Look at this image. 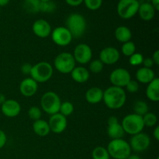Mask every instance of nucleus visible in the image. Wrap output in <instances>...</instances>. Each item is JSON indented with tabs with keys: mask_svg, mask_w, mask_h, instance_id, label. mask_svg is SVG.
I'll use <instances>...</instances> for the list:
<instances>
[{
	"mask_svg": "<svg viewBox=\"0 0 159 159\" xmlns=\"http://www.w3.org/2000/svg\"><path fill=\"white\" fill-rule=\"evenodd\" d=\"M121 51L123 54L126 57H130L132 54L136 52V45L134 42L128 41L124 43L121 48Z\"/></svg>",
	"mask_w": 159,
	"mask_h": 159,
	"instance_id": "2f4dec72",
	"label": "nucleus"
},
{
	"mask_svg": "<svg viewBox=\"0 0 159 159\" xmlns=\"http://www.w3.org/2000/svg\"><path fill=\"white\" fill-rule=\"evenodd\" d=\"M115 37L120 43L130 41L132 38V33L130 28L125 26H120L116 29L114 33Z\"/></svg>",
	"mask_w": 159,
	"mask_h": 159,
	"instance_id": "b1692460",
	"label": "nucleus"
},
{
	"mask_svg": "<svg viewBox=\"0 0 159 159\" xmlns=\"http://www.w3.org/2000/svg\"><path fill=\"white\" fill-rule=\"evenodd\" d=\"M40 2L39 0H24L23 7L28 13H37L40 12Z\"/></svg>",
	"mask_w": 159,
	"mask_h": 159,
	"instance_id": "a878e982",
	"label": "nucleus"
},
{
	"mask_svg": "<svg viewBox=\"0 0 159 159\" xmlns=\"http://www.w3.org/2000/svg\"><path fill=\"white\" fill-rule=\"evenodd\" d=\"M119 123L118 120V118L115 116H111L108 118V120H107V124L108 126L110 125H113V124H116Z\"/></svg>",
	"mask_w": 159,
	"mask_h": 159,
	"instance_id": "79ce46f5",
	"label": "nucleus"
},
{
	"mask_svg": "<svg viewBox=\"0 0 159 159\" xmlns=\"http://www.w3.org/2000/svg\"><path fill=\"white\" fill-rule=\"evenodd\" d=\"M142 65H144V68H152L155 64H154L153 60L152 59V57H147V58H144Z\"/></svg>",
	"mask_w": 159,
	"mask_h": 159,
	"instance_id": "ea45409f",
	"label": "nucleus"
},
{
	"mask_svg": "<svg viewBox=\"0 0 159 159\" xmlns=\"http://www.w3.org/2000/svg\"><path fill=\"white\" fill-rule=\"evenodd\" d=\"M143 122H144V127H153L157 125L158 123V117L156 115L151 112H148L146 114L142 116Z\"/></svg>",
	"mask_w": 159,
	"mask_h": 159,
	"instance_id": "c85d7f7f",
	"label": "nucleus"
},
{
	"mask_svg": "<svg viewBox=\"0 0 159 159\" xmlns=\"http://www.w3.org/2000/svg\"><path fill=\"white\" fill-rule=\"evenodd\" d=\"M151 4L153 6L155 9L156 11L159 10V0H152V3Z\"/></svg>",
	"mask_w": 159,
	"mask_h": 159,
	"instance_id": "a18cd8bd",
	"label": "nucleus"
},
{
	"mask_svg": "<svg viewBox=\"0 0 159 159\" xmlns=\"http://www.w3.org/2000/svg\"><path fill=\"white\" fill-rule=\"evenodd\" d=\"M86 20L85 17L79 13H71L66 20L65 27L69 30L72 37L80 38L86 30Z\"/></svg>",
	"mask_w": 159,
	"mask_h": 159,
	"instance_id": "f03ea898",
	"label": "nucleus"
},
{
	"mask_svg": "<svg viewBox=\"0 0 159 159\" xmlns=\"http://www.w3.org/2000/svg\"><path fill=\"white\" fill-rule=\"evenodd\" d=\"M152 59L153 60V62L155 65H159V51L158 50H157V51H155V52H154Z\"/></svg>",
	"mask_w": 159,
	"mask_h": 159,
	"instance_id": "37998d69",
	"label": "nucleus"
},
{
	"mask_svg": "<svg viewBox=\"0 0 159 159\" xmlns=\"http://www.w3.org/2000/svg\"><path fill=\"white\" fill-rule=\"evenodd\" d=\"M85 6L90 10H97L101 7L102 4V0H83Z\"/></svg>",
	"mask_w": 159,
	"mask_h": 159,
	"instance_id": "c9c22d12",
	"label": "nucleus"
},
{
	"mask_svg": "<svg viewBox=\"0 0 159 159\" xmlns=\"http://www.w3.org/2000/svg\"><path fill=\"white\" fill-rule=\"evenodd\" d=\"M155 78V71L152 68L142 67L140 68L136 72V79L138 82L142 84H148Z\"/></svg>",
	"mask_w": 159,
	"mask_h": 159,
	"instance_id": "6ab92c4d",
	"label": "nucleus"
},
{
	"mask_svg": "<svg viewBox=\"0 0 159 159\" xmlns=\"http://www.w3.org/2000/svg\"><path fill=\"white\" fill-rule=\"evenodd\" d=\"M6 100V96H5L3 93H0V105H2V104Z\"/></svg>",
	"mask_w": 159,
	"mask_h": 159,
	"instance_id": "49530a36",
	"label": "nucleus"
},
{
	"mask_svg": "<svg viewBox=\"0 0 159 159\" xmlns=\"http://www.w3.org/2000/svg\"><path fill=\"white\" fill-rule=\"evenodd\" d=\"M126 89L130 93H136L139 90V83L137 81L130 80L126 85Z\"/></svg>",
	"mask_w": 159,
	"mask_h": 159,
	"instance_id": "e433bc0d",
	"label": "nucleus"
},
{
	"mask_svg": "<svg viewBox=\"0 0 159 159\" xmlns=\"http://www.w3.org/2000/svg\"><path fill=\"white\" fill-rule=\"evenodd\" d=\"M56 9H57V6H56L55 2L51 0L40 2V12L51 13V12H55Z\"/></svg>",
	"mask_w": 159,
	"mask_h": 159,
	"instance_id": "c756f323",
	"label": "nucleus"
},
{
	"mask_svg": "<svg viewBox=\"0 0 159 159\" xmlns=\"http://www.w3.org/2000/svg\"><path fill=\"white\" fill-rule=\"evenodd\" d=\"M103 66L104 65L102 63V61L99 59H98V60H93L92 61H90L89 70L92 73L98 74V73H100L102 71Z\"/></svg>",
	"mask_w": 159,
	"mask_h": 159,
	"instance_id": "473e14b6",
	"label": "nucleus"
},
{
	"mask_svg": "<svg viewBox=\"0 0 159 159\" xmlns=\"http://www.w3.org/2000/svg\"><path fill=\"white\" fill-rule=\"evenodd\" d=\"M127 159H141V157L138 156V155H132L130 154L128 157H127Z\"/></svg>",
	"mask_w": 159,
	"mask_h": 159,
	"instance_id": "de8ad7c7",
	"label": "nucleus"
},
{
	"mask_svg": "<svg viewBox=\"0 0 159 159\" xmlns=\"http://www.w3.org/2000/svg\"><path fill=\"white\" fill-rule=\"evenodd\" d=\"M156 10L150 2H143L140 4L138 13L141 20L144 21H150L155 17Z\"/></svg>",
	"mask_w": 159,
	"mask_h": 159,
	"instance_id": "a211bd4d",
	"label": "nucleus"
},
{
	"mask_svg": "<svg viewBox=\"0 0 159 159\" xmlns=\"http://www.w3.org/2000/svg\"><path fill=\"white\" fill-rule=\"evenodd\" d=\"M61 103V101L58 95L52 91L45 93L40 99L42 110L49 115L59 113Z\"/></svg>",
	"mask_w": 159,
	"mask_h": 159,
	"instance_id": "423d86ee",
	"label": "nucleus"
},
{
	"mask_svg": "<svg viewBox=\"0 0 159 159\" xmlns=\"http://www.w3.org/2000/svg\"><path fill=\"white\" fill-rule=\"evenodd\" d=\"M33 65H31L29 63H24L20 68L21 72L24 75H30L31 70H32Z\"/></svg>",
	"mask_w": 159,
	"mask_h": 159,
	"instance_id": "4c0bfd02",
	"label": "nucleus"
},
{
	"mask_svg": "<svg viewBox=\"0 0 159 159\" xmlns=\"http://www.w3.org/2000/svg\"><path fill=\"white\" fill-rule=\"evenodd\" d=\"M141 3L138 0H120L116 10L120 18L129 20L138 13Z\"/></svg>",
	"mask_w": 159,
	"mask_h": 159,
	"instance_id": "6e6552de",
	"label": "nucleus"
},
{
	"mask_svg": "<svg viewBox=\"0 0 159 159\" xmlns=\"http://www.w3.org/2000/svg\"><path fill=\"white\" fill-rule=\"evenodd\" d=\"M72 55L75 62L81 65H85L91 61L93 57V51L86 43H79L75 48Z\"/></svg>",
	"mask_w": 159,
	"mask_h": 159,
	"instance_id": "f8f14e48",
	"label": "nucleus"
},
{
	"mask_svg": "<svg viewBox=\"0 0 159 159\" xmlns=\"http://www.w3.org/2000/svg\"><path fill=\"white\" fill-rule=\"evenodd\" d=\"M153 137L156 141H159V126H156L153 130Z\"/></svg>",
	"mask_w": 159,
	"mask_h": 159,
	"instance_id": "c03bdc74",
	"label": "nucleus"
},
{
	"mask_svg": "<svg viewBox=\"0 0 159 159\" xmlns=\"http://www.w3.org/2000/svg\"><path fill=\"white\" fill-rule=\"evenodd\" d=\"M33 130L37 136L43 138L48 136L51 132L48 122L42 119L34 121L33 124Z\"/></svg>",
	"mask_w": 159,
	"mask_h": 159,
	"instance_id": "5701e85b",
	"label": "nucleus"
},
{
	"mask_svg": "<svg viewBox=\"0 0 159 159\" xmlns=\"http://www.w3.org/2000/svg\"><path fill=\"white\" fill-rule=\"evenodd\" d=\"M28 115H29V117L34 121L38 120L41 119V110L38 107H31L28 110Z\"/></svg>",
	"mask_w": 159,
	"mask_h": 159,
	"instance_id": "f704fd0d",
	"label": "nucleus"
},
{
	"mask_svg": "<svg viewBox=\"0 0 159 159\" xmlns=\"http://www.w3.org/2000/svg\"><path fill=\"white\" fill-rule=\"evenodd\" d=\"M120 57L119 51L114 47H107L99 53V60L103 65H114L119 61Z\"/></svg>",
	"mask_w": 159,
	"mask_h": 159,
	"instance_id": "4468645a",
	"label": "nucleus"
},
{
	"mask_svg": "<svg viewBox=\"0 0 159 159\" xmlns=\"http://www.w3.org/2000/svg\"><path fill=\"white\" fill-rule=\"evenodd\" d=\"M133 110L135 114L143 116L144 114L148 112L149 107L147 102L144 100H137L135 101L133 105Z\"/></svg>",
	"mask_w": 159,
	"mask_h": 159,
	"instance_id": "bb28decb",
	"label": "nucleus"
},
{
	"mask_svg": "<svg viewBox=\"0 0 159 159\" xmlns=\"http://www.w3.org/2000/svg\"><path fill=\"white\" fill-rule=\"evenodd\" d=\"M40 2H47V1H50V0H39Z\"/></svg>",
	"mask_w": 159,
	"mask_h": 159,
	"instance_id": "8fccbe9b",
	"label": "nucleus"
},
{
	"mask_svg": "<svg viewBox=\"0 0 159 159\" xmlns=\"http://www.w3.org/2000/svg\"><path fill=\"white\" fill-rule=\"evenodd\" d=\"M10 0H0V6H5L9 2Z\"/></svg>",
	"mask_w": 159,
	"mask_h": 159,
	"instance_id": "09e8293b",
	"label": "nucleus"
},
{
	"mask_svg": "<svg viewBox=\"0 0 159 159\" xmlns=\"http://www.w3.org/2000/svg\"><path fill=\"white\" fill-rule=\"evenodd\" d=\"M70 74H71V78L75 82L81 84L86 82L90 76L89 70L82 66L75 67V68L71 71Z\"/></svg>",
	"mask_w": 159,
	"mask_h": 159,
	"instance_id": "412c9836",
	"label": "nucleus"
},
{
	"mask_svg": "<svg viewBox=\"0 0 159 159\" xmlns=\"http://www.w3.org/2000/svg\"><path fill=\"white\" fill-rule=\"evenodd\" d=\"M1 111L4 116L13 118L20 114L21 106L15 99H6L1 105Z\"/></svg>",
	"mask_w": 159,
	"mask_h": 159,
	"instance_id": "2eb2a0df",
	"label": "nucleus"
},
{
	"mask_svg": "<svg viewBox=\"0 0 159 159\" xmlns=\"http://www.w3.org/2000/svg\"><path fill=\"white\" fill-rule=\"evenodd\" d=\"M33 33L40 38H46L51 34V26L47 20L40 19L37 20L32 26Z\"/></svg>",
	"mask_w": 159,
	"mask_h": 159,
	"instance_id": "dca6fc26",
	"label": "nucleus"
},
{
	"mask_svg": "<svg viewBox=\"0 0 159 159\" xmlns=\"http://www.w3.org/2000/svg\"><path fill=\"white\" fill-rule=\"evenodd\" d=\"M103 91L99 87H92L85 93V99L90 104H97L102 100Z\"/></svg>",
	"mask_w": 159,
	"mask_h": 159,
	"instance_id": "aec40b11",
	"label": "nucleus"
},
{
	"mask_svg": "<svg viewBox=\"0 0 159 159\" xmlns=\"http://www.w3.org/2000/svg\"><path fill=\"white\" fill-rule=\"evenodd\" d=\"M73 112H74V105L71 102L66 101L61 103L60 109H59V113L67 117L72 114Z\"/></svg>",
	"mask_w": 159,
	"mask_h": 159,
	"instance_id": "7c9ffc66",
	"label": "nucleus"
},
{
	"mask_svg": "<svg viewBox=\"0 0 159 159\" xmlns=\"http://www.w3.org/2000/svg\"><path fill=\"white\" fill-rule=\"evenodd\" d=\"M130 147L131 151L135 152H143L147 150L151 144V138L148 134L145 133H138L137 134L132 135L130 139Z\"/></svg>",
	"mask_w": 159,
	"mask_h": 159,
	"instance_id": "9d476101",
	"label": "nucleus"
},
{
	"mask_svg": "<svg viewBox=\"0 0 159 159\" xmlns=\"http://www.w3.org/2000/svg\"><path fill=\"white\" fill-rule=\"evenodd\" d=\"M50 130L54 134H61L65 131L68 126L67 117L57 113L55 114L51 115L49 120H48Z\"/></svg>",
	"mask_w": 159,
	"mask_h": 159,
	"instance_id": "ddd939ff",
	"label": "nucleus"
},
{
	"mask_svg": "<svg viewBox=\"0 0 159 159\" xmlns=\"http://www.w3.org/2000/svg\"><path fill=\"white\" fill-rule=\"evenodd\" d=\"M65 2L71 6H78L83 2V0H65Z\"/></svg>",
	"mask_w": 159,
	"mask_h": 159,
	"instance_id": "a19ab883",
	"label": "nucleus"
},
{
	"mask_svg": "<svg viewBox=\"0 0 159 159\" xmlns=\"http://www.w3.org/2000/svg\"><path fill=\"white\" fill-rule=\"evenodd\" d=\"M6 141H7V137H6V133L0 129V149H2L6 145Z\"/></svg>",
	"mask_w": 159,
	"mask_h": 159,
	"instance_id": "58836bf2",
	"label": "nucleus"
},
{
	"mask_svg": "<svg viewBox=\"0 0 159 159\" xmlns=\"http://www.w3.org/2000/svg\"><path fill=\"white\" fill-rule=\"evenodd\" d=\"M107 149L110 156L114 159H127L131 154L130 144L123 138L111 140Z\"/></svg>",
	"mask_w": 159,
	"mask_h": 159,
	"instance_id": "7ed1b4c3",
	"label": "nucleus"
},
{
	"mask_svg": "<svg viewBox=\"0 0 159 159\" xmlns=\"http://www.w3.org/2000/svg\"><path fill=\"white\" fill-rule=\"evenodd\" d=\"M53 67L47 61H40L33 65L30 76L37 83H44L53 75Z\"/></svg>",
	"mask_w": 159,
	"mask_h": 159,
	"instance_id": "20e7f679",
	"label": "nucleus"
},
{
	"mask_svg": "<svg viewBox=\"0 0 159 159\" xmlns=\"http://www.w3.org/2000/svg\"><path fill=\"white\" fill-rule=\"evenodd\" d=\"M127 99V95L123 88L110 86L103 91V100L105 105L111 110H118L124 107Z\"/></svg>",
	"mask_w": 159,
	"mask_h": 159,
	"instance_id": "f257e3e1",
	"label": "nucleus"
},
{
	"mask_svg": "<svg viewBox=\"0 0 159 159\" xmlns=\"http://www.w3.org/2000/svg\"><path fill=\"white\" fill-rule=\"evenodd\" d=\"M107 135L109 138H111L112 140L114 139H122L125 135L124 129L120 123L113 125H110L107 127Z\"/></svg>",
	"mask_w": 159,
	"mask_h": 159,
	"instance_id": "393cba45",
	"label": "nucleus"
},
{
	"mask_svg": "<svg viewBox=\"0 0 159 159\" xmlns=\"http://www.w3.org/2000/svg\"><path fill=\"white\" fill-rule=\"evenodd\" d=\"M143 61H144V56L141 53L135 52L130 57H129V63L132 66H138L142 65Z\"/></svg>",
	"mask_w": 159,
	"mask_h": 159,
	"instance_id": "72a5a7b5",
	"label": "nucleus"
},
{
	"mask_svg": "<svg viewBox=\"0 0 159 159\" xmlns=\"http://www.w3.org/2000/svg\"><path fill=\"white\" fill-rule=\"evenodd\" d=\"M51 39L56 45L60 47L68 46L71 43L73 37L65 26H57L51 31Z\"/></svg>",
	"mask_w": 159,
	"mask_h": 159,
	"instance_id": "1a4fd4ad",
	"label": "nucleus"
},
{
	"mask_svg": "<svg viewBox=\"0 0 159 159\" xmlns=\"http://www.w3.org/2000/svg\"><path fill=\"white\" fill-rule=\"evenodd\" d=\"M38 83L31 77L26 78L20 84V92L25 97H31L37 93Z\"/></svg>",
	"mask_w": 159,
	"mask_h": 159,
	"instance_id": "f3484780",
	"label": "nucleus"
},
{
	"mask_svg": "<svg viewBox=\"0 0 159 159\" xmlns=\"http://www.w3.org/2000/svg\"><path fill=\"white\" fill-rule=\"evenodd\" d=\"M146 96L149 100L152 102L159 101V79L155 77L146 89Z\"/></svg>",
	"mask_w": 159,
	"mask_h": 159,
	"instance_id": "4be33fe9",
	"label": "nucleus"
},
{
	"mask_svg": "<svg viewBox=\"0 0 159 159\" xmlns=\"http://www.w3.org/2000/svg\"><path fill=\"white\" fill-rule=\"evenodd\" d=\"M75 61L72 54L62 52L56 56L54 61V68L62 74H70L75 67Z\"/></svg>",
	"mask_w": 159,
	"mask_h": 159,
	"instance_id": "0eeeda50",
	"label": "nucleus"
},
{
	"mask_svg": "<svg viewBox=\"0 0 159 159\" xmlns=\"http://www.w3.org/2000/svg\"><path fill=\"white\" fill-rule=\"evenodd\" d=\"M93 159H110V156L106 148L102 146H97L92 152Z\"/></svg>",
	"mask_w": 159,
	"mask_h": 159,
	"instance_id": "cd10ccee",
	"label": "nucleus"
},
{
	"mask_svg": "<svg viewBox=\"0 0 159 159\" xmlns=\"http://www.w3.org/2000/svg\"><path fill=\"white\" fill-rule=\"evenodd\" d=\"M130 80L131 76L130 72L125 68H116L110 75V81L113 86L124 88Z\"/></svg>",
	"mask_w": 159,
	"mask_h": 159,
	"instance_id": "9b49d317",
	"label": "nucleus"
},
{
	"mask_svg": "<svg viewBox=\"0 0 159 159\" xmlns=\"http://www.w3.org/2000/svg\"><path fill=\"white\" fill-rule=\"evenodd\" d=\"M125 134L130 135H134L142 132L144 128L143 118L135 113H130L124 117L122 124H120Z\"/></svg>",
	"mask_w": 159,
	"mask_h": 159,
	"instance_id": "39448f33",
	"label": "nucleus"
}]
</instances>
